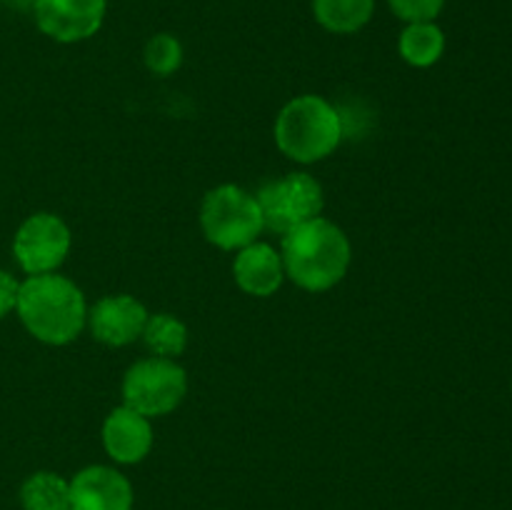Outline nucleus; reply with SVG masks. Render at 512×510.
Segmentation results:
<instances>
[{
  "label": "nucleus",
  "instance_id": "nucleus-16",
  "mask_svg": "<svg viewBox=\"0 0 512 510\" xmlns=\"http://www.w3.org/2000/svg\"><path fill=\"white\" fill-rule=\"evenodd\" d=\"M140 338L145 340V345H148L158 358L173 360L175 355L183 353L185 345H188V328L170 313L148 315V323H145Z\"/></svg>",
  "mask_w": 512,
  "mask_h": 510
},
{
  "label": "nucleus",
  "instance_id": "nucleus-3",
  "mask_svg": "<svg viewBox=\"0 0 512 510\" xmlns=\"http://www.w3.org/2000/svg\"><path fill=\"white\" fill-rule=\"evenodd\" d=\"M343 138L338 110L320 95H300L280 110L275 143L295 163H315L333 153Z\"/></svg>",
  "mask_w": 512,
  "mask_h": 510
},
{
  "label": "nucleus",
  "instance_id": "nucleus-7",
  "mask_svg": "<svg viewBox=\"0 0 512 510\" xmlns=\"http://www.w3.org/2000/svg\"><path fill=\"white\" fill-rule=\"evenodd\" d=\"M70 250V230L58 215L35 213L18 228L13 253L28 275L53 273Z\"/></svg>",
  "mask_w": 512,
  "mask_h": 510
},
{
  "label": "nucleus",
  "instance_id": "nucleus-10",
  "mask_svg": "<svg viewBox=\"0 0 512 510\" xmlns=\"http://www.w3.org/2000/svg\"><path fill=\"white\" fill-rule=\"evenodd\" d=\"M88 323L95 340L120 348L143 335L148 310L130 295H108L95 303V308L88 313Z\"/></svg>",
  "mask_w": 512,
  "mask_h": 510
},
{
  "label": "nucleus",
  "instance_id": "nucleus-15",
  "mask_svg": "<svg viewBox=\"0 0 512 510\" xmlns=\"http://www.w3.org/2000/svg\"><path fill=\"white\" fill-rule=\"evenodd\" d=\"M25 510H70V483L55 473H35L20 488Z\"/></svg>",
  "mask_w": 512,
  "mask_h": 510
},
{
  "label": "nucleus",
  "instance_id": "nucleus-14",
  "mask_svg": "<svg viewBox=\"0 0 512 510\" xmlns=\"http://www.w3.org/2000/svg\"><path fill=\"white\" fill-rule=\"evenodd\" d=\"M400 55L413 68H430L440 60L445 50V33L435 25V20L425 23H408L400 33Z\"/></svg>",
  "mask_w": 512,
  "mask_h": 510
},
{
  "label": "nucleus",
  "instance_id": "nucleus-12",
  "mask_svg": "<svg viewBox=\"0 0 512 510\" xmlns=\"http://www.w3.org/2000/svg\"><path fill=\"white\" fill-rule=\"evenodd\" d=\"M233 275L240 290H245L248 295H258V298H268L283 285V255L275 253L273 245L268 243L245 245L235 258Z\"/></svg>",
  "mask_w": 512,
  "mask_h": 510
},
{
  "label": "nucleus",
  "instance_id": "nucleus-9",
  "mask_svg": "<svg viewBox=\"0 0 512 510\" xmlns=\"http://www.w3.org/2000/svg\"><path fill=\"white\" fill-rule=\"evenodd\" d=\"M133 485L108 465H90L70 480V510H130Z\"/></svg>",
  "mask_w": 512,
  "mask_h": 510
},
{
  "label": "nucleus",
  "instance_id": "nucleus-8",
  "mask_svg": "<svg viewBox=\"0 0 512 510\" xmlns=\"http://www.w3.org/2000/svg\"><path fill=\"white\" fill-rule=\"evenodd\" d=\"M105 0H33L35 23L58 43H78L100 30Z\"/></svg>",
  "mask_w": 512,
  "mask_h": 510
},
{
  "label": "nucleus",
  "instance_id": "nucleus-4",
  "mask_svg": "<svg viewBox=\"0 0 512 510\" xmlns=\"http://www.w3.org/2000/svg\"><path fill=\"white\" fill-rule=\"evenodd\" d=\"M200 223L205 238L223 250L255 243L260 230L265 228L258 198L238 185H220L210 190L200 208Z\"/></svg>",
  "mask_w": 512,
  "mask_h": 510
},
{
  "label": "nucleus",
  "instance_id": "nucleus-13",
  "mask_svg": "<svg viewBox=\"0 0 512 510\" xmlns=\"http://www.w3.org/2000/svg\"><path fill=\"white\" fill-rule=\"evenodd\" d=\"M313 13L315 20L330 33L350 35L370 23L375 0H313Z\"/></svg>",
  "mask_w": 512,
  "mask_h": 510
},
{
  "label": "nucleus",
  "instance_id": "nucleus-17",
  "mask_svg": "<svg viewBox=\"0 0 512 510\" xmlns=\"http://www.w3.org/2000/svg\"><path fill=\"white\" fill-rule=\"evenodd\" d=\"M183 63V45L175 35L158 33L148 40L145 45V65L150 73L155 75H170L180 68Z\"/></svg>",
  "mask_w": 512,
  "mask_h": 510
},
{
  "label": "nucleus",
  "instance_id": "nucleus-2",
  "mask_svg": "<svg viewBox=\"0 0 512 510\" xmlns=\"http://www.w3.org/2000/svg\"><path fill=\"white\" fill-rule=\"evenodd\" d=\"M350 265V240L325 218L298 225L283 238L285 275L310 293H323L338 285Z\"/></svg>",
  "mask_w": 512,
  "mask_h": 510
},
{
  "label": "nucleus",
  "instance_id": "nucleus-5",
  "mask_svg": "<svg viewBox=\"0 0 512 510\" xmlns=\"http://www.w3.org/2000/svg\"><path fill=\"white\" fill-rule=\"evenodd\" d=\"M188 393V375L170 358H145L130 365L123 378V400L145 418L178 408Z\"/></svg>",
  "mask_w": 512,
  "mask_h": 510
},
{
  "label": "nucleus",
  "instance_id": "nucleus-18",
  "mask_svg": "<svg viewBox=\"0 0 512 510\" xmlns=\"http://www.w3.org/2000/svg\"><path fill=\"white\" fill-rule=\"evenodd\" d=\"M388 5L405 23H425L438 18L445 0H388Z\"/></svg>",
  "mask_w": 512,
  "mask_h": 510
},
{
  "label": "nucleus",
  "instance_id": "nucleus-11",
  "mask_svg": "<svg viewBox=\"0 0 512 510\" xmlns=\"http://www.w3.org/2000/svg\"><path fill=\"white\" fill-rule=\"evenodd\" d=\"M103 445L115 463H140L153 448V428L138 410L120 405L105 418Z\"/></svg>",
  "mask_w": 512,
  "mask_h": 510
},
{
  "label": "nucleus",
  "instance_id": "nucleus-1",
  "mask_svg": "<svg viewBox=\"0 0 512 510\" xmlns=\"http://www.w3.org/2000/svg\"><path fill=\"white\" fill-rule=\"evenodd\" d=\"M18 310L25 330L48 345L75 340L88 320L85 298L73 280L55 273L30 275L18 290Z\"/></svg>",
  "mask_w": 512,
  "mask_h": 510
},
{
  "label": "nucleus",
  "instance_id": "nucleus-6",
  "mask_svg": "<svg viewBox=\"0 0 512 510\" xmlns=\"http://www.w3.org/2000/svg\"><path fill=\"white\" fill-rule=\"evenodd\" d=\"M263 213L265 228L275 233H290L308 220L320 218L323 210V188L308 173H290L268 183L255 195Z\"/></svg>",
  "mask_w": 512,
  "mask_h": 510
},
{
  "label": "nucleus",
  "instance_id": "nucleus-19",
  "mask_svg": "<svg viewBox=\"0 0 512 510\" xmlns=\"http://www.w3.org/2000/svg\"><path fill=\"white\" fill-rule=\"evenodd\" d=\"M18 290V280L10 273H5V270H0V320H3L10 310H15V305H18Z\"/></svg>",
  "mask_w": 512,
  "mask_h": 510
}]
</instances>
